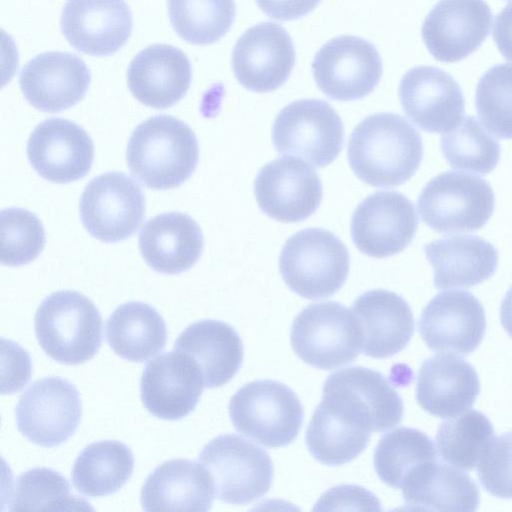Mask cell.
I'll return each instance as SVG.
<instances>
[{
	"label": "cell",
	"mask_w": 512,
	"mask_h": 512,
	"mask_svg": "<svg viewBox=\"0 0 512 512\" xmlns=\"http://www.w3.org/2000/svg\"><path fill=\"white\" fill-rule=\"evenodd\" d=\"M27 156L41 177L64 184L87 175L94 158V146L88 133L75 122L50 118L32 131Z\"/></svg>",
	"instance_id": "19"
},
{
	"label": "cell",
	"mask_w": 512,
	"mask_h": 512,
	"mask_svg": "<svg viewBox=\"0 0 512 512\" xmlns=\"http://www.w3.org/2000/svg\"><path fill=\"white\" fill-rule=\"evenodd\" d=\"M441 151L455 169L485 175L500 159V144L474 116H466L455 129L441 137Z\"/></svg>",
	"instance_id": "39"
},
{
	"label": "cell",
	"mask_w": 512,
	"mask_h": 512,
	"mask_svg": "<svg viewBox=\"0 0 512 512\" xmlns=\"http://www.w3.org/2000/svg\"><path fill=\"white\" fill-rule=\"evenodd\" d=\"M290 340L302 361L324 370L354 361L362 350V332L355 315L335 301L305 307L293 320Z\"/></svg>",
	"instance_id": "6"
},
{
	"label": "cell",
	"mask_w": 512,
	"mask_h": 512,
	"mask_svg": "<svg viewBox=\"0 0 512 512\" xmlns=\"http://www.w3.org/2000/svg\"><path fill=\"white\" fill-rule=\"evenodd\" d=\"M228 409L239 433L270 448L292 443L304 420V409L295 392L275 380L245 384L231 397Z\"/></svg>",
	"instance_id": "5"
},
{
	"label": "cell",
	"mask_w": 512,
	"mask_h": 512,
	"mask_svg": "<svg viewBox=\"0 0 512 512\" xmlns=\"http://www.w3.org/2000/svg\"><path fill=\"white\" fill-rule=\"evenodd\" d=\"M362 332V351L383 359L400 352L414 333L409 304L398 294L375 289L361 294L352 305Z\"/></svg>",
	"instance_id": "26"
},
{
	"label": "cell",
	"mask_w": 512,
	"mask_h": 512,
	"mask_svg": "<svg viewBox=\"0 0 512 512\" xmlns=\"http://www.w3.org/2000/svg\"><path fill=\"white\" fill-rule=\"evenodd\" d=\"M400 489L412 510L472 512L480 501L478 486L468 474L436 460L413 470Z\"/></svg>",
	"instance_id": "31"
},
{
	"label": "cell",
	"mask_w": 512,
	"mask_h": 512,
	"mask_svg": "<svg viewBox=\"0 0 512 512\" xmlns=\"http://www.w3.org/2000/svg\"><path fill=\"white\" fill-rule=\"evenodd\" d=\"M475 104L488 130L499 138L512 139V64L495 65L482 75Z\"/></svg>",
	"instance_id": "40"
},
{
	"label": "cell",
	"mask_w": 512,
	"mask_h": 512,
	"mask_svg": "<svg viewBox=\"0 0 512 512\" xmlns=\"http://www.w3.org/2000/svg\"><path fill=\"white\" fill-rule=\"evenodd\" d=\"M418 217L413 203L395 191L369 195L354 210L351 238L362 253L385 258L403 251L413 240Z\"/></svg>",
	"instance_id": "13"
},
{
	"label": "cell",
	"mask_w": 512,
	"mask_h": 512,
	"mask_svg": "<svg viewBox=\"0 0 512 512\" xmlns=\"http://www.w3.org/2000/svg\"><path fill=\"white\" fill-rule=\"evenodd\" d=\"M35 334L44 352L66 365L82 364L102 343V317L94 303L73 290L47 296L34 318Z\"/></svg>",
	"instance_id": "3"
},
{
	"label": "cell",
	"mask_w": 512,
	"mask_h": 512,
	"mask_svg": "<svg viewBox=\"0 0 512 512\" xmlns=\"http://www.w3.org/2000/svg\"><path fill=\"white\" fill-rule=\"evenodd\" d=\"M215 497L208 470L189 459H171L157 466L146 478L140 494L143 510L207 511Z\"/></svg>",
	"instance_id": "25"
},
{
	"label": "cell",
	"mask_w": 512,
	"mask_h": 512,
	"mask_svg": "<svg viewBox=\"0 0 512 512\" xmlns=\"http://www.w3.org/2000/svg\"><path fill=\"white\" fill-rule=\"evenodd\" d=\"M205 387L197 364L177 349L150 360L142 373L140 396L155 417L175 421L189 415Z\"/></svg>",
	"instance_id": "18"
},
{
	"label": "cell",
	"mask_w": 512,
	"mask_h": 512,
	"mask_svg": "<svg viewBox=\"0 0 512 512\" xmlns=\"http://www.w3.org/2000/svg\"><path fill=\"white\" fill-rule=\"evenodd\" d=\"M493 438L490 420L477 410H468L441 423L436 434V447L445 462L472 470Z\"/></svg>",
	"instance_id": "37"
},
{
	"label": "cell",
	"mask_w": 512,
	"mask_h": 512,
	"mask_svg": "<svg viewBox=\"0 0 512 512\" xmlns=\"http://www.w3.org/2000/svg\"><path fill=\"white\" fill-rule=\"evenodd\" d=\"M347 505H352L353 509H381L380 502L374 494L362 487L351 485L330 489L319 499L315 509H344Z\"/></svg>",
	"instance_id": "43"
},
{
	"label": "cell",
	"mask_w": 512,
	"mask_h": 512,
	"mask_svg": "<svg viewBox=\"0 0 512 512\" xmlns=\"http://www.w3.org/2000/svg\"><path fill=\"white\" fill-rule=\"evenodd\" d=\"M479 392L475 368L456 355L437 354L426 359L417 375V403L439 418L465 412L473 406Z\"/></svg>",
	"instance_id": "24"
},
{
	"label": "cell",
	"mask_w": 512,
	"mask_h": 512,
	"mask_svg": "<svg viewBox=\"0 0 512 512\" xmlns=\"http://www.w3.org/2000/svg\"><path fill=\"white\" fill-rule=\"evenodd\" d=\"M323 392L356 408L369 421L373 432L387 431L402 421L401 397L376 370L356 366L338 370L328 376Z\"/></svg>",
	"instance_id": "30"
},
{
	"label": "cell",
	"mask_w": 512,
	"mask_h": 512,
	"mask_svg": "<svg viewBox=\"0 0 512 512\" xmlns=\"http://www.w3.org/2000/svg\"><path fill=\"white\" fill-rule=\"evenodd\" d=\"M495 196L481 177L447 171L422 189L417 208L422 221L439 233L476 231L493 214Z\"/></svg>",
	"instance_id": "7"
},
{
	"label": "cell",
	"mask_w": 512,
	"mask_h": 512,
	"mask_svg": "<svg viewBox=\"0 0 512 512\" xmlns=\"http://www.w3.org/2000/svg\"><path fill=\"white\" fill-rule=\"evenodd\" d=\"M432 440L415 428L399 427L385 434L374 452V469L386 485L400 489L418 466L436 460Z\"/></svg>",
	"instance_id": "35"
},
{
	"label": "cell",
	"mask_w": 512,
	"mask_h": 512,
	"mask_svg": "<svg viewBox=\"0 0 512 512\" xmlns=\"http://www.w3.org/2000/svg\"><path fill=\"white\" fill-rule=\"evenodd\" d=\"M192 68L183 51L168 44L142 49L130 62L127 84L132 95L145 106L166 109L187 93Z\"/></svg>",
	"instance_id": "23"
},
{
	"label": "cell",
	"mask_w": 512,
	"mask_h": 512,
	"mask_svg": "<svg viewBox=\"0 0 512 512\" xmlns=\"http://www.w3.org/2000/svg\"><path fill=\"white\" fill-rule=\"evenodd\" d=\"M139 249L145 262L154 271L179 274L192 268L201 257L202 231L187 214H158L142 227Z\"/></svg>",
	"instance_id": "27"
},
{
	"label": "cell",
	"mask_w": 512,
	"mask_h": 512,
	"mask_svg": "<svg viewBox=\"0 0 512 512\" xmlns=\"http://www.w3.org/2000/svg\"><path fill=\"white\" fill-rule=\"evenodd\" d=\"M492 20L484 0H441L423 21L422 39L437 61L457 62L485 41Z\"/></svg>",
	"instance_id": "16"
},
{
	"label": "cell",
	"mask_w": 512,
	"mask_h": 512,
	"mask_svg": "<svg viewBox=\"0 0 512 512\" xmlns=\"http://www.w3.org/2000/svg\"><path fill=\"white\" fill-rule=\"evenodd\" d=\"M106 340L121 358L144 362L166 345L163 317L149 304L130 301L118 306L106 322Z\"/></svg>",
	"instance_id": "32"
},
{
	"label": "cell",
	"mask_w": 512,
	"mask_h": 512,
	"mask_svg": "<svg viewBox=\"0 0 512 512\" xmlns=\"http://www.w3.org/2000/svg\"><path fill=\"white\" fill-rule=\"evenodd\" d=\"M350 256L332 232L308 228L289 237L279 256L285 284L299 296L314 300L335 294L345 283Z\"/></svg>",
	"instance_id": "4"
},
{
	"label": "cell",
	"mask_w": 512,
	"mask_h": 512,
	"mask_svg": "<svg viewBox=\"0 0 512 512\" xmlns=\"http://www.w3.org/2000/svg\"><path fill=\"white\" fill-rule=\"evenodd\" d=\"M296 59L287 31L274 22L247 29L237 40L231 64L237 81L246 89L265 93L281 87Z\"/></svg>",
	"instance_id": "15"
},
{
	"label": "cell",
	"mask_w": 512,
	"mask_h": 512,
	"mask_svg": "<svg viewBox=\"0 0 512 512\" xmlns=\"http://www.w3.org/2000/svg\"><path fill=\"white\" fill-rule=\"evenodd\" d=\"M60 26L66 40L77 51L108 56L127 43L133 19L125 0H67Z\"/></svg>",
	"instance_id": "21"
},
{
	"label": "cell",
	"mask_w": 512,
	"mask_h": 512,
	"mask_svg": "<svg viewBox=\"0 0 512 512\" xmlns=\"http://www.w3.org/2000/svg\"><path fill=\"white\" fill-rule=\"evenodd\" d=\"M272 141L278 153L323 168L341 152L344 127L338 113L326 101L302 99L278 113L272 127Z\"/></svg>",
	"instance_id": "9"
},
{
	"label": "cell",
	"mask_w": 512,
	"mask_h": 512,
	"mask_svg": "<svg viewBox=\"0 0 512 512\" xmlns=\"http://www.w3.org/2000/svg\"><path fill=\"white\" fill-rule=\"evenodd\" d=\"M79 210L82 224L91 236L115 243L127 239L140 227L145 216V196L130 176L107 172L87 184Z\"/></svg>",
	"instance_id": "10"
},
{
	"label": "cell",
	"mask_w": 512,
	"mask_h": 512,
	"mask_svg": "<svg viewBox=\"0 0 512 512\" xmlns=\"http://www.w3.org/2000/svg\"><path fill=\"white\" fill-rule=\"evenodd\" d=\"M167 6L178 36L195 45L220 40L235 19L234 0H167Z\"/></svg>",
	"instance_id": "38"
},
{
	"label": "cell",
	"mask_w": 512,
	"mask_h": 512,
	"mask_svg": "<svg viewBox=\"0 0 512 512\" xmlns=\"http://www.w3.org/2000/svg\"><path fill=\"white\" fill-rule=\"evenodd\" d=\"M371 432L355 425L321 400L306 430V445L320 463L339 466L359 456L367 447Z\"/></svg>",
	"instance_id": "34"
},
{
	"label": "cell",
	"mask_w": 512,
	"mask_h": 512,
	"mask_svg": "<svg viewBox=\"0 0 512 512\" xmlns=\"http://www.w3.org/2000/svg\"><path fill=\"white\" fill-rule=\"evenodd\" d=\"M348 162L364 183L392 188L409 180L423 157L418 131L402 116L376 113L354 128L348 140Z\"/></svg>",
	"instance_id": "1"
},
{
	"label": "cell",
	"mask_w": 512,
	"mask_h": 512,
	"mask_svg": "<svg viewBox=\"0 0 512 512\" xmlns=\"http://www.w3.org/2000/svg\"><path fill=\"white\" fill-rule=\"evenodd\" d=\"M90 71L77 55L50 51L29 60L22 68L19 85L25 99L36 109L56 113L68 109L85 96Z\"/></svg>",
	"instance_id": "22"
},
{
	"label": "cell",
	"mask_w": 512,
	"mask_h": 512,
	"mask_svg": "<svg viewBox=\"0 0 512 512\" xmlns=\"http://www.w3.org/2000/svg\"><path fill=\"white\" fill-rule=\"evenodd\" d=\"M1 263L21 266L35 260L45 245V231L39 218L24 208L4 209L0 215Z\"/></svg>",
	"instance_id": "41"
},
{
	"label": "cell",
	"mask_w": 512,
	"mask_h": 512,
	"mask_svg": "<svg viewBox=\"0 0 512 512\" xmlns=\"http://www.w3.org/2000/svg\"><path fill=\"white\" fill-rule=\"evenodd\" d=\"M437 289L469 288L490 278L498 265L496 248L476 235H454L423 248Z\"/></svg>",
	"instance_id": "28"
},
{
	"label": "cell",
	"mask_w": 512,
	"mask_h": 512,
	"mask_svg": "<svg viewBox=\"0 0 512 512\" xmlns=\"http://www.w3.org/2000/svg\"><path fill=\"white\" fill-rule=\"evenodd\" d=\"M134 468L131 449L117 440H103L86 446L72 469L75 488L84 495L99 497L119 491Z\"/></svg>",
	"instance_id": "33"
},
{
	"label": "cell",
	"mask_w": 512,
	"mask_h": 512,
	"mask_svg": "<svg viewBox=\"0 0 512 512\" xmlns=\"http://www.w3.org/2000/svg\"><path fill=\"white\" fill-rule=\"evenodd\" d=\"M269 17L280 20H296L314 10L321 0H255Z\"/></svg>",
	"instance_id": "44"
},
{
	"label": "cell",
	"mask_w": 512,
	"mask_h": 512,
	"mask_svg": "<svg viewBox=\"0 0 512 512\" xmlns=\"http://www.w3.org/2000/svg\"><path fill=\"white\" fill-rule=\"evenodd\" d=\"M398 92L403 111L422 130L448 132L463 120L462 90L442 69L432 66L410 69L402 77Z\"/></svg>",
	"instance_id": "20"
},
{
	"label": "cell",
	"mask_w": 512,
	"mask_h": 512,
	"mask_svg": "<svg viewBox=\"0 0 512 512\" xmlns=\"http://www.w3.org/2000/svg\"><path fill=\"white\" fill-rule=\"evenodd\" d=\"M493 39L503 57L512 62V2L496 16Z\"/></svg>",
	"instance_id": "45"
},
{
	"label": "cell",
	"mask_w": 512,
	"mask_h": 512,
	"mask_svg": "<svg viewBox=\"0 0 512 512\" xmlns=\"http://www.w3.org/2000/svg\"><path fill=\"white\" fill-rule=\"evenodd\" d=\"M500 320L506 332L512 337V286L506 292L502 300Z\"/></svg>",
	"instance_id": "46"
},
{
	"label": "cell",
	"mask_w": 512,
	"mask_h": 512,
	"mask_svg": "<svg viewBox=\"0 0 512 512\" xmlns=\"http://www.w3.org/2000/svg\"><path fill=\"white\" fill-rule=\"evenodd\" d=\"M198 458L211 475L215 495L225 503L249 504L271 488L274 467L270 456L238 435L215 437L203 447Z\"/></svg>",
	"instance_id": "8"
},
{
	"label": "cell",
	"mask_w": 512,
	"mask_h": 512,
	"mask_svg": "<svg viewBox=\"0 0 512 512\" xmlns=\"http://www.w3.org/2000/svg\"><path fill=\"white\" fill-rule=\"evenodd\" d=\"M82 403L76 387L64 378L50 376L33 382L15 408L19 432L32 443L55 447L76 431Z\"/></svg>",
	"instance_id": "11"
},
{
	"label": "cell",
	"mask_w": 512,
	"mask_h": 512,
	"mask_svg": "<svg viewBox=\"0 0 512 512\" xmlns=\"http://www.w3.org/2000/svg\"><path fill=\"white\" fill-rule=\"evenodd\" d=\"M418 329L431 350L468 355L478 348L484 337L485 310L468 291L441 292L423 309Z\"/></svg>",
	"instance_id": "17"
},
{
	"label": "cell",
	"mask_w": 512,
	"mask_h": 512,
	"mask_svg": "<svg viewBox=\"0 0 512 512\" xmlns=\"http://www.w3.org/2000/svg\"><path fill=\"white\" fill-rule=\"evenodd\" d=\"M319 89L339 101L361 99L371 93L382 76V61L376 47L352 35H342L325 43L312 62Z\"/></svg>",
	"instance_id": "12"
},
{
	"label": "cell",
	"mask_w": 512,
	"mask_h": 512,
	"mask_svg": "<svg viewBox=\"0 0 512 512\" xmlns=\"http://www.w3.org/2000/svg\"><path fill=\"white\" fill-rule=\"evenodd\" d=\"M477 475L490 494L512 499V432L493 438L477 464Z\"/></svg>",
	"instance_id": "42"
},
{
	"label": "cell",
	"mask_w": 512,
	"mask_h": 512,
	"mask_svg": "<svg viewBox=\"0 0 512 512\" xmlns=\"http://www.w3.org/2000/svg\"><path fill=\"white\" fill-rule=\"evenodd\" d=\"M9 511L92 510L71 491L69 482L50 468L36 467L22 473L11 488Z\"/></svg>",
	"instance_id": "36"
},
{
	"label": "cell",
	"mask_w": 512,
	"mask_h": 512,
	"mask_svg": "<svg viewBox=\"0 0 512 512\" xmlns=\"http://www.w3.org/2000/svg\"><path fill=\"white\" fill-rule=\"evenodd\" d=\"M174 349L186 353L199 367L206 388L228 383L243 361V344L229 324L218 320H201L180 333Z\"/></svg>",
	"instance_id": "29"
},
{
	"label": "cell",
	"mask_w": 512,
	"mask_h": 512,
	"mask_svg": "<svg viewBox=\"0 0 512 512\" xmlns=\"http://www.w3.org/2000/svg\"><path fill=\"white\" fill-rule=\"evenodd\" d=\"M260 209L286 223L310 217L322 200V183L313 168L301 159L284 156L261 168L254 181Z\"/></svg>",
	"instance_id": "14"
},
{
	"label": "cell",
	"mask_w": 512,
	"mask_h": 512,
	"mask_svg": "<svg viewBox=\"0 0 512 512\" xmlns=\"http://www.w3.org/2000/svg\"><path fill=\"white\" fill-rule=\"evenodd\" d=\"M198 159L195 133L170 115H156L139 124L126 150L131 173L155 190L179 187L192 175Z\"/></svg>",
	"instance_id": "2"
}]
</instances>
